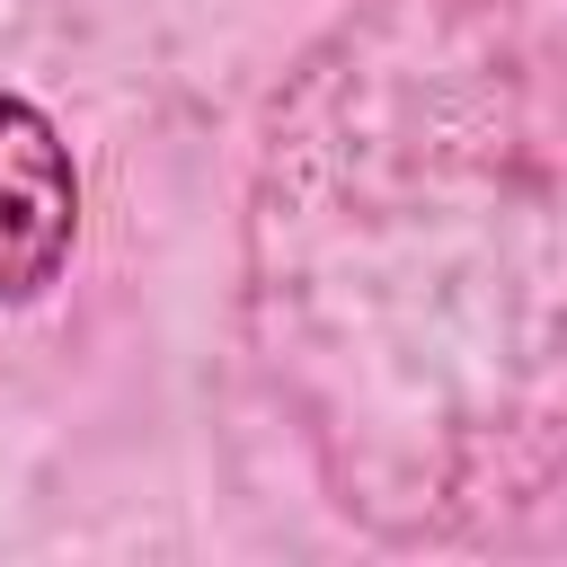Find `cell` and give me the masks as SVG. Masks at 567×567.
Instances as JSON below:
<instances>
[{
    "instance_id": "1",
    "label": "cell",
    "mask_w": 567,
    "mask_h": 567,
    "mask_svg": "<svg viewBox=\"0 0 567 567\" xmlns=\"http://www.w3.org/2000/svg\"><path fill=\"white\" fill-rule=\"evenodd\" d=\"M71 248H80V159L27 89H0V310H35L71 275Z\"/></svg>"
}]
</instances>
